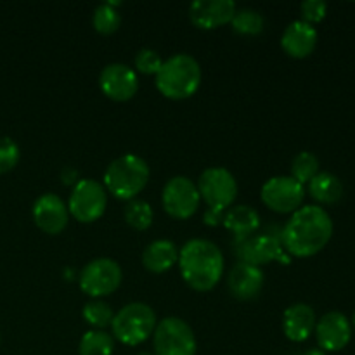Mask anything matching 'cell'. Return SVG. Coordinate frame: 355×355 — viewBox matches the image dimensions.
<instances>
[{"instance_id": "cb8c5ba5", "label": "cell", "mask_w": 355, "mask_h": 355, "mask_svg": "<svg viewBox=\"0 0 355 355\" xmlns=\"http://www.w3.org/2000/svg\"><path fill=\"white\" fill-rule=\"evenodd\" d=\"M231 26L236 33L253 37V35L262 33L263 26H266V19H263L260 10L252 9V7H241V9H236Z\"/></svg>"}, {"instance_id": "83f0119b", "label": "cell", "mask_w": 355, "mask_h": 355, "mask_svg": "<svg viewBox=\"0 0 355 355\" xmlns=\"http://www.w3.org/2000/svg\"><path fill=\"white\" fill-rule=\"evenodd\" d=\"M319 173V159L311 151H302L291 162V177L297 182L309 184Z\"/></svg>"}, {"instance_id": "8fae6325", "label": "cell", "mask_w": 355, "mask_h": 355, "mask_svg": "<svg viewBox=\"0 0 355 355\" xmlns=\"http://www.w3.org/2000/svg\"><path fill=\"white\" fill-rule=\"evenodd\" d=\"M262 203L276 214H295L302 207L305 189L291 175L270 177L260 189Z\"/></svg>"}, {"instance_id": "d590c367", "label": "cell", "mask_w": 355, "mask_h": 355, "mask_svg": "<svg viewBox=\"0 0 355 355\" xmlns=\"http://www.w3.org/2000/svg\"><path fill=\"white\" fill-rule=\"evenodd\" d=\"M137 355H155V354H149V352H141V354H137Z\"/></svg>"}, {"instance_id": "44dd1931", "label": "cell", "mask_w": 355, "mask_h": 355, "mask_svg": "<svg viewBox=\"0 0 355 355\" xmlns=\"http://www.w3.org/2000/svg\"><path fill=\"white\" fill-rule=\"evenodd\" d=\"M260 222L262 220H260V215L255 208L248 207V205H238V207H232L231 210L225 211L222 224L241 243L255 236V232L260 227Z\"/></svg>"}, {"instance_id": "52a82bcc", "label": "cell", "mask_w": 355, "mask_h": 355, "mask_svg": "<svg viewBox=\"0 0 355 355\" xmlns=\"http://www.w3.org/2000/svg\"><path fill=\"white\" fill-rule=\"evenodd\" d=\"M107 207V193L101 182L94 179H80L73 186L68 200V211L82 224L99 220Z\"/></svg>"}, {"instance_id": "e575fe53", "label": "cell", "mask_w": 355, "mask_h": 355, "mask_svg": "<svg viewBox=\"0 0 355 355\" xmlns=\"http://www.w3.org/2000/svg\"><path fill=\"white\" fill-rule=\"evenodd\" d=\"M352 326L355 328V312H354V315H352Z\"/></svg>"}, {"instance_id": "30bf717a", "label": "cell", "mask_w": 355, "mask_h": 355, "mask_svg": "<svg viewBox=\"0 0 355 355\" xmlns=\"http://www.w3.org/2000/svg\"><path fill=\"white\" fill-rule=\"evenodd\" d=\"M201 196L196 184L184 175H175L163 186L162 205L170 217L177 220H186L193 217L200 208Z\"/></svg>"}, {"instance_id": "7c38bea8", "label": "cell", "mask_w": 355, "mask_h": 355, "mask_svg": "<svg viewBox=\"0 0 355 355\" xmlns=\"http://www.w3.org/2000/svg\"><path fill=\"white\" fill-rule=\"evenodd\" d=\"M101 90L106 97L116 103L130 101L139 90V78L135 69L121 62H111L104 66L99 75Z\"/></svg>"}, {"instance_id": "ffe728a7", "label": "cell", "mask_w": 355, "mask_h": 355, "mask_svg": "<svg viewBox=\"0 0 355 355\" xmlns=\"http://www.w3.org/2000/svg\"><path fill=\"white\" fill-rule=\"evenodd\" d=\"M179 262V248L170 239H156L142 252V266L153 274H163Z\"/></svg>"}, {"instance_id": "9c48e42d", "label": "cell", "mask_w": 355, "mask_h": 355, "mask_svg": "<svg viewBox=\"0 0 355 355\" xmlns=\"http://www.w3.org/2000/svg\"><path fill=\"white\" fill-rule=\"evenodd\" d=\"M196 187L201 200L214 210L225 211L238 196V182L224 166H211L201 172Z\"/></svg>"}, {"instance_id": "f1b7e54d", "label": "cell", "mask_w": 355, "mask_h": 355, "mask_svg": "<svg viewBox=\"0 0 355 355\" xmlns=\"http://www.w3.org/2000/svg\"><path fill=\"white\" fill-rule=\"evenodd\" d=\"M135 69L142 75H155L159 71L163 64V59L155 49H141L134 58Z\"/></svg>"}, {"instance_id": "4316f807", "label": "cell", "mask_w": 355, "mask_h": 355, "mask_svg": "<svg viewBox=\"0 0 355 355\" xmlns=\"http://www.w3.org/2000/svg\"><path fill=\"white\" fill-rule=\"evenodd\" d=\"M82 315L87 324L92 326L94 329H104L111 326L114 318V312L106 302L103 300H90L83 305Z\"/></svg>"}, {"instance_id": "1f68e13d", "label": "cell", "mask_w": 355, "mask_h": 355, "mask_svg": "<svg viewBox=\"0 0 355 355\" xmlns=\"http://www.w3.org/2000/svg\"><path fill=\"white\" fill-rule=\"evenodd\" d=\"M224 217H225V211L208 208V210L205 211V215H203V222L207 225H211V227H214V225L222 224V222H224Z\"/></svg>"}, {"instance_id": "e0dca14e", "label": "cell", "mask_w": 355, "mask_h": 355, "mask_svg": "<svg viewBox=\"0 0 355 355\" xmlns=\"http://www.w3.org/2000/svg\"><path fill=\"white\" fill-rule=\"evenodd\" d=\"M263 281H266V276L260 267L239 262L229 272L227 286L232 297L246 302L259 297L263 288Z\"/></svg>"}, {"instance_id": "d4e9b609", "label": "cell", "mask_w": 355, "mask_h": 355, "mask_svg": "<svg viewBox=\"0 0 355 355\" xmlns=\"http://www.w3.org/2000/svg\"><path fill=\"white\" fill-rule=\"evenodd\" d=\"M118 2H104L96 7L92 16V24L97 33L111 35L120 28L121 16L116 9Z\"/></svg>"}, {"instance_id": "d6a6232c", "label": "cell", "mask_w": 355, "mask_h": 355, "mask_svg": "<svg viewBox=\"0 0 355 355\" xmlns=\"http://www.w3.org/2000/svg\"><path fill=\"white\" fill-rule=\"evenodd\" d=\"M61 179H62V184H64V186H75L76 182H78V173H76V170L75 168H69V166H66L64 170H62V173H61Z\"/></svg>"}, {"instance_id": "f546056e", "label": "cell", "mask_w": 355, "mask_h": 355, "mask_svg": "<svg viewBox=\"0 0 355 355\" xmlns=\"http://www.w3.org/2000/svg\"><path fill=\"white\" fill-rule=\"evenodd\" d=\"M21 158L19 146L10 137H0V173L10 172Z\"/></svg>"}, {"instance_id": "7402d4cb", "label": "cell", "mask_w": 355, "mask_h": 355, "mask_svg": "<svg viewBox=\"0 0 355 355\" xmlns=\"http://www.w3.org/2000/svg\"><path fill=\"white\" fill-rule=\"evenodd\" d=\"M309 194L321 205H335L343 196V184L336 175L329 172H319L309 182Z\"/></svg>"}, {"instance_id": "484cf974", "label": "cell", "mask_w": 355, "mask_h": 355, "mask_svg": "<svg viewBox=\"0 0 355 355\" xmlns=\"http://www.w3.org/2000/svg\"><path fill=\"white\" fill-rule=\"evenodd\" d=\"M123 217L125 222H127L132 229H135V231H146V229L151 227L155 214H153V208L148 201L137 200V198H135V200H130L127 203Z\"/></svg>"}, {"instance_id": "4dcf8cb0", "label": "cell", "mask_w": 355, "mask_h": 355, "mask_svg": "<svg viewBox=\"0 0 355 355\" xmlns=\"http://www.w3.org/2000/svg\"><path fill=\"white\" fill-rule=\"evenodd\" d=\"M326 10H328V6L322 0H305L300 6L302 21L314 26L315 23H321L324 19Z\"/></svg>"}, {"instance_id": "277c9868", "label": "cell", "mask_w": 355, "mask_h": 355, "mask_svg": "<svg viewBox=\"0 0 355 355\" xmlns=\"http://www.w3.org/2000/svg\"><path fill=\"white\" fill-rule=\"evenodd\" d=\"M149 180V165L144 158L127 153L113 159L104 172V189L118 200H135Z\"/></svg>"}, {"instance_id": "2e32d148", "label": "cell", "mask_w": 355, "mask_h": 355, "mask_svg": "<svg viewBox=\"0 0 355 355\" xmlns=\"http://www.w3.org/2000/svg\"><path fill=\"white\" fill-rule=\"evenodd\" d=\"M284 248L281 239L270 234H259L245 239L238 246V257L243 263L250 266H267V263L279 260L284 255Z\"/></svg>"}, {"instance_id": "5bb4252c", "label": "cell", "mask_w": 355, "mask_h": 355, "mask_svg": "<svg viewBox=\"0 0 355 355\" xmlns=\"http://www.w3.org/2000/svg\"><path fill=\"white\" fill-rule=\"evenodd\" d=\"M33 220L45 234H61L69 220L68 205L54 193H45L33 203Z\"/></svg>"}, {"instance_id": "4fadbf2b", "label": "cell", "mask_w": 355, "mask_h": 355, "mask_svg": "<svg viewBox=\"0 0 355 355\" xmlns=\"http://www.w3.org/2000/svg\"><path fill=\"white\" fill-rule=\"evenodd\" d=\"M315 340L322 352H340L352 340V324L342 312H328L315 322Z\"/></svg>"}, {"instance_id": "836d02e7", "label": "cell", "mask_w": 355, "mask_h": 355, "mask_svg": "<svg viewBox=\"0 0 355 355\" xmlns=\"http://www.w3.org/2000/svg\"><path fill=\"white\" fill-rule=\"evenodd\" d=\"M300 355H326V352H322L321 349H311V350H307V352H304Z\"/></svg>"}, {"instance_id": "7a4b0ae2", "label": "cell", "mask_w": 355, "mask_h": 355, "mask_svg": "<svg viewBox=\"0 0 355 355\" xmlns=\"http://www.w3.org/2000/svg\"><path fill=\"white\" fill-rule=\"evenodd\" d=\"M179 270L194 291H210L224 276V255L215 243L194 238L179 250Z\"/></svg>"}, {"instance_id": "5b68a950", "label": "cell", "mask_w": 355, "mask_h": 355, "mask_svg": "<svg viewBox=\"0 0 355 355\" xmlns=\"http://www.w3.org/2000/svg\"><path fill=\"white\" fill-rule=\"evenodd\" d=\"M156 314L144 302H132L114 314L111 329L113 338L127 347H137L144 343L155 333Z\"/></svg>"}, {"instance_id": "9a60e30c", "label": "cell", "mask_w": 355, "mask_h": 355, "mask_svg": "<svg viewBox=\"0 0 355 355\" xmlns=\"http://www.w3.org/2000/svg\"><path fill=\"white\" fill-rule=\"evenodd\" d=\"M234 12L232 0H196L189 7V19L200 30H215L231 23Z\"/></svg>"}, {"instance_id": "ac0fdd59", "label": "cell", "mask_w": 355, "mask_h": 355, "mask_svg": "<svg viewBox=\"0 0 355 355\" xmlns=\"http://www.w3.org/2000/svg\"><path fill=\"white\" fill-rule=\"evenodd\" d=\"M318 30L305 21L297 19L288 24L281 37V47L290 58L305 59L318 45Z\"/></svg>"}, {"instance_id": "6da1fadb", "label": "cell", "mask_w": 355, "mask_h": 355, "mask_svg": "<svg viewBox=\"0 0 355 355\" xmlns=\"http://www.w3.org/2000/svg\"><path fill=\"white\" fill-rule=\"evenodd\" d=\"M333 236V220L328 211L318 205L300 207L291 214L281 231L284 252L297 259L314 257L324 248Z\"/></svg>"}, {"instance_id": "603a6c76", "label": "cell", "mask_w": 355, "mask_h": 355, "mask_svg": "<svg viewBox=\"0 0 355 355\" xmlns=\"http://www.w3.org/2000/svg\"><path fill=\"white\" fill-rule=\"evenodd\" d=\"M114 338L104 329H90L83 333L78 343L80 355H113Z\"/></svg>"}, {"instance_id": "3957f363", "label": "cell", "mask_w": 355, "mask_h": 355, "mask_svg": "<svg viewBox=\"0 0 355 355\" xmlns=\"http://www.w3.org/2000/svg\"><path fill=\"white\" fill-rule=\"evenodd\" d=\"M201 83V66L191 54H173L156 73V87L165 97L182 101L194 96Z\"/></svg>"}, {"instance_id": "8992f818", "label": "cell", "mask_w": 355, "mask_h": 355, "mask_svg": "<svg viewBox=\"0 0 355 355\" xmlns=\"http://www.w3.org/2000/svg\"><path fill=\"white\" fill-rule=\"evenodd\" d=\"M155 355H196L198 342L194 331L184 319L165 318L153 333Z\"/></svg>"}, {"instance_id": "ba28073f", "label": "cell", "mask_w": 355, "mask_h": 355, "mask_svg": "<svg viewBox=\"0 0 355 355\" xmlns=\"http://www.w3.org/2000/svg\"><path fill=\"white\" fill-rule=\"evenodd\" d=\"M121 281H123V272H121L120 263L106 257L90 260L78 277L82 291L92 297L94 300L114 293L120 288Z\"/></svg>"}, {"instance_id": "d6986e66", "label": "cell", "mask_w": 355, "mask_h": 355, "mask_svg": "<svg viewBox=\"0 0 355 355\" xmlns=\"http://www.w3.org/2000/svg\"><path fill=\"white\" fill-rule=\"evenodd\" d=\"M315 312L307 304H293L284 311L283 331L288 340L302 343L311 338L315 329Z\"/></svg>"}]
</instances>
